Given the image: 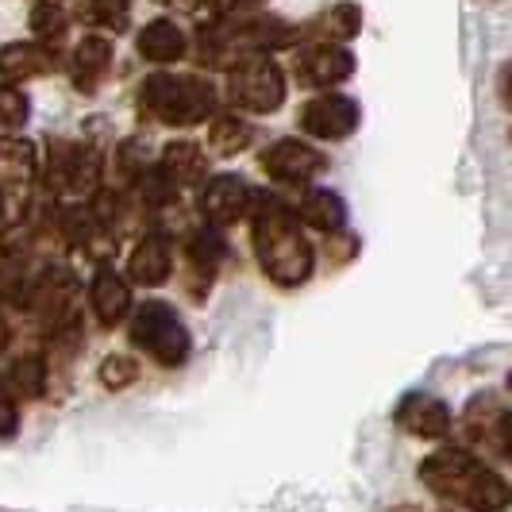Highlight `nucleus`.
Here are the masks:
<instances>
[{"mask_svg":"<svg viewBox=\"0 0 512 512\" xmlns=\"http://www.w3.org/2000/svg\"><path fill=\"white\" fill-rule=\"evenodd\" d=\"M81 20L97 27V35H120L128 31V0H85Z\"/></svg>","mask_w":512,"mask_h":512,"instance_id":"a878e982","label":"nucleus"},{"mask_svg":"<svg viewBox=\"0 0 512 512\" xmlns=\"http://www.w3.org/2000/svg\"><path fill=\"white\" fill-rule=\"evenodd\" d=\"M39 174V147L24 135H0V185H31Z\"/></svg>","mask_w":512,"mask_h":512,"instance_id":"412c9836","label":"nucleus"},{"mask_svg":"<svg viewBox=\"0 0 512 512\" xmlns=\"http://www.w3.org/2000/svg\"><path fill=\"white\" fill-rule=\"evenodd\" d=\"M154 170L170 181V185H178V189L181 185H201V181L208 178V158L197 143H189V139H174V143H166V147H162Z\"/></svg>","mask_w":512,"mask_h":512,"instance_id":"a211bd4d","label":"nucleus"},{"mask_svg":"<svg viewBox=\"0 0 512 512\" xmlns=\"http://www.w3.org/2000/svg\"><path fill=\"white\" fill-rule=\"evenodd\" d=\"M66 31H70V16H66L62 4L39 0V4L31 8V35H35V43H43V47L54 51V43H62Z\"/></svg>","mask_w":512,"mask_h":512,"instance_id":"393cba45","label":"nucleus"},{"mask_svg":"<svg viewBox=\"0 0 512 512\" xmlns=\"http://www.w3.org/2000/svg\"><path fill=\"white\" fill-rule=\"evenodd\" d=\"M316 31H320L316 43H347L362 31V8L351 0H339L316 20Z\"/></svg>","mask_w":512,"mask_h":512,"instance_id":"b1692460","label":"nucleus"},{"mask_svg":"<svg viewBox=\"0 0 512 512\" xmlns=\"http://www.w3.org/2000/svg\"><path fill=\"white\" fill-rule=\"evenodd\" d=\"M97 382L108 393H124V389L139 382V359H131V355H104L101 366H97Z\"/></svg>","mask_w":512,"mask_h":512,"instance_id":"bb28decb","label":"nucleus"},{"mask_svg":"<svg viewBox=\"0 0 512 512\" xmlns=\"http://www.w3.org/2000/svg\"><path fill=\"white\" fill-rule=\"evenodd\" d=\"M297 124L320 143H347L362 124V104L347 93H320V97L305 101Z\"/></svg>","mask_w":512,"mask_h":512,"instance_id":"6e6552de","label":"nucleus"},{"mask_svg":"<svg viewBox=\"0 0 512 512\" xmlns=\"http://www.w3.org/2000/svg\"><path fill=\"white\" fill-rule=\"evenodd\" d=\"M289 212H293L297 224L324 231V235H335V231H343V224H347V205H343V197L332 193V189H301L297 201L289 205Z\"/></svg>","mask_w":512,"mask_h":512,"instance_id":"f3484780","label":"nucleus"},{"mask_svg":"<svg viewBox=\"0 0 512 512\" xmlns=\"http://www.w3.org/2000/svg\"><path fill=\"white\" fill-rule=\"evenodd\" d=\"M4 378H8L16 397L39 401L47 393V385H51V362H47V355L31 351V355H20V359L12 362V370H4Z\"/></svg>","mask_w":512,"mask_h":512,"instance_id":"4be33fe9","label":"nucleus"},{"mask_svg":"<svg viewBox=\"0 0 512 512\" xmlns=\"http://www.w3.org/2000/svg\"><path fill=\"white\" fill-rule=\"evenodd\" d=\"M228 258V239L220 228H197L185 239V289L193 301H205V293L216 282V270Z\"/></svg>","mask_w":512,"mask_h":512,"instance_id":"9d476101","label":"nucleus"},{"mask_svg":"<svg viewBox=\"0 0 512 512\" xmlns=\"http://www.w3.org/2000/svg\"><path fill=\"white\" fill-rule=\"evenodd\" d=\"M139 54L154 62V66H174L189 54V35L181 31L174 20H151V24L139 31Z\"/></svg>","mask_w":512,"mask_h":512,"instance_id":"6ab92c4d","label":"nucleus"},{"mask_svg":"<svg viewBox=\"0 0 512 512\" xmlns=\"http://www.w3.org/2000/svg\"><path fill=\"white\" fill-rule=\"evenodd\" d=\"M43 185L54 197H74L77 205H89L104 189V158L97 147H85L74 139L47 143V166H39Z\"/></svg>","mask_w":512,"mask_h":512,"instance_id":"39448f33","label":"nucleus"},{"mask_svg":"<svg viewBox=\"0 0 512 512\" xmlns=\"http://www.w3.org/2000/svg\"><path fill=\"white\" fill-rule=\"evenodd\" d=\"M251 247L262 274L282 289H297L316 270V251L301 224L293 220L289 201L274 193H251Z\"/></svg>","mask_w":512,"mask_h":512,"instance_id":"f257e3e1","label":"nucleus"},{"mask_svg":"<svg viewBox=\"0 0 512 512\" xmlns=\"http://www.w3.org/2000/svg\"><path fill=\"white\" fill-rule=\"evenodd\" d=\"M8 343H12V328H8V320H4V312H0V355L8 351Z\"/></svg>","mask_w":512,"mask_h":512,"instance_id":"2f4dec72","label":"nucleus"},{"mask_svg":"<svg viewBox=\"0 0 512 512\" xmlns=\"http://www.w3.org/2000/svg\"><path fill=\"white\" fill-rule=\"evenodd\" d=\"M112 39L108 35H81V43L74 47V74H77V89L93 93L104 81L108 66H112Z\"/></svg>","mask_w":512,"mask_h":512,"instance_id":"aec40b11","label":"nucleus"},{"mask_svg":"<svg viewBox=\"0 0 512 512\" xmlns=\"http://www.w3.org/2000/svg\"><path fill=\"white\" fill-rule=\"evenodd\" d=\"M20 432V397L12 393V385L0 370V439H12Z\"/></svg>","mask_w":512,"mask_h":512,"instance_id":"c756f323","label":"nucleus"},{"mask_svg":"<svg viewBox=\"0 0 512 512\" xmlns=\"http://www.w3.org/2000/svg\"><path fill=\"white\" fill-rule=\"evenodd\" d=\"M174 274V239L166 231H147L128 258V282L154 289V285L170 282Z\"/></svg>","mask_w":512,"mask_h":512,"instance_id":"4468645a","label":"nucleus"},{"mask_svg":"<svg viewBox=\"0 0 512 512\" xmlns=\"http://www.w3.org/2000/svg\"><path fill=\"white\" fill-rule=\"evenodd\" d=\"M262 174L278 185H297V189H308V181L320 178L328 170V158L324 151H316L312 143H301V139H282L274 147H266L262 158H258Z\"/></svg>","mask_w":512,"mask_h":512,"instance_id":"1a4fd4ad","label":"nucleus"},{"mask_svg":"<svg viewBox=\"0 0 512 512\" xmlns=\"http://www.w3.org/2000/svg\"><path fill=\"white\" fill-rule=\"evenodd\" d=\"M27 208H31L27 185H0V239L24 228Z\"/></svg>","mask_w":512,"mask_h":512,"instance_id":"cd10ccee","label":"nucleus"},{"mask_svg":"<svg viewBox=\"0 0 512 512\" xmlns=\"http://www.w3.org/2000/svg\"><path fill=\"white\" fill-rule=\"evenodd\" d=\"M216 85L205 74H170L158 70L139 85L143 112L166 128H197L216 112Z\"/></svg>","mask_w":512,"mask_h":512,"instance_id":"7ed1b4c3","label":"nucleus"},{"mask_svg":"<svg viewBox=\"0 0 512 512\" xmlns=\"http://www.w3.org/2000/svg\"><path fill=\"white\" fill-rule=\"evenodd\" d=\"M393 420H397V428H405L416 439H447L451 428H455L451 409L432 393H405L397 412H393Z\"/></svg>","mask_w":512,"mask_h":512,"instance_id":"ddd939ff","label":"nucleus"},{"mask_svg":"<svg viewBox=\"0 0 512 512\" xmlns=\"http://www.w3.org/2000/svg\"><path fill=\"white\" fill-rule=\"evenodd\" d=\"M297 77L308 89L335 93L343 81L355 77V54L343 43H308L305 51L297 54Z\"/></svg>","mask_w":512,"mask_h":512,"instance_id":"9b49d317","label":"nucleus"},{"mask_svg":"<svg viewBox=\"0 0 512 512\" xmlns=\"http://www.w3.org/2000/svg\"><path fill=\"white\" fill-rule=\"evenodd\" d=\"M89 308L104 328H116L131 316V282L116 266H97L89 282Z\"/></svg>","mask_w":512,"mask_h":512,"instance_id":"2eb2a0df","label":"nucleus"},{"mask_svg":"<svg viewBox=\"0 0 512 512\" xmlns=\"http://www.w3.org/2000/svg\"><path fill=\"white\" fill-rule=\"evenodd\" d=\"M228 104L247 116H274L285 104L289 81L270 54H251L228 66Z\"/></svg>","mask_w":512,"mask_h":512,"instance_id":"423d86ee","label":"nucleus"},{"mask_svg":"<svg viewBox=\"0 0 512 512\" xmlns=\"http://www.w3.org/2000/svg\"><path fill=\"white\" fill-rule=\"evenodd\" d=\"M462 436L474 447L478 459L493 455L497 462H509L512 436H509V405L497 393L474 397L462 412Z\"/></svg>","mask_w":512,"mask_h":512,"instance_id":"0eeeda50","label":"nucleus"},{"mask_svg":"<svg viewBox=\"0 0 512 512\" xmlns=\"http://www.w3.org/2000/svg\"><path fill=\"white\" fill-rule=\"evenodd\" d=\"M251 193L255 189L239 178V174H212L197 189V208H201V216L208 220V228H228L239 216H247Z\"/></svg>","mask_w":512,"mask_h":512,"instance_id":"f8f14e48","label":"nucleus"},{"mask_svg":"<svg viewBox=\"0 0 512 512\" xmlns=\"http://www.w3.org/2000/svg\"><path fill=\"white\" fill-rule=\"evenodd\" d=\"M58 70V51L43 43H4L0 47V81L20 85V81H39Z\"/></svg>","mask_w":512,"mask_h":512,"instance_id":"dca6fc26","label":"nucleus"},{"mask_svg":"<svg viewBox=\"0 0 512 512\" xmlns=\"http://www.w3.org/2000/svg\"><path fill=\"white\" fill-rule=\"evenodd\" d=\"M266 0H197V16L201 20H224V16H235V12H251Z\"/></svg>","mask_w":512,"mask_h":512,"instance_id":"7c9ffc66","label":"nucleus"},{"mask_svg":"<svg viewBox=\"0 0 512 512\" xmlns=\"http://www.w3.org/2000/svg\"><path fill=\"white\" fill-rule=\"evenodd\" d=\"M208 151L220 154V158H235V154H243L251 143H255V128L243 120V116H216L212 124H208V135H205Z\"/></svg>","mask_w":512,"mask_h":512,"instance_id":"5701e85b","label":"nucleus"},{"mask_svg":"<svg viewBox=\"0 0 512 512\" xmlns=\"http://www.w3.org/2000/svg\"><path fill=\"white\" fill-rule=\"evenodd\" d=\"M31 116V101L20 85L0 81V128H24Z\"/></svg>","mask_w":512,"mask_h":512,"instance_id":"c85d7f7f","label":"nucleus"},{"mask_svg":"<svg viewBox=\"0 0 512 512\" xmlns=\"http://www.w3.org/2000/svg\"><path fill=\"white\" fill-rule=\"evenodd\" d=\"M128 339L135 351H143L147 359L166 370H178L193 355V335L178 316V308L166 301H143L131 308Z\"/></svg>","mask_w":512,"mask_h":512,"instance_id":"20e7f679","label":"nucleus"},{"mask_svg":"<svg viewBox=\"0 0 512 512\" xmlns=\"http://www.w3.org/2000/svg\"><path fill=\"white\" fill-rule=\"evenodd\" d=\"M424 489L466 512H509V482L466 447H439L416 466Z\"/></svg>","mask_w":512,"mask_h":512,"instance_id":"f03ea898","label":"nucleus"}]
</instances>
